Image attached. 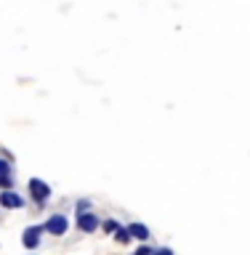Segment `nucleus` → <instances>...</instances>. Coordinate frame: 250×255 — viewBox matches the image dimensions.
<instances>
[{
  "label": "nucleus",
  "instance_id": "nucleus-1",
  "mask_svg": "<svg viewBox=\"0 0 250 255\" xmlns=\"http://www.w3.org/2000/svg\"><path fill=\"white\" fill-rule=\"evenodd\" d=\"M43 229H45V234L64 237V234H67V229H69V221H67V215L56 213V215H51V218H48V221L43 223Z\"/></svg>",
  "mask_w": 250,
  "mask_h": 255
},
{
  "label": "nucleus",
  "instance_id": "nucleus-2",
  "mask_svg": "<svg viewBox=\"0 0 250 255\" xmlns=\"http://www.w3.org/2000/svg\"><path fill=\"white\" fill-rule=\"evenodd\" d=\"M29 194H32V199H35L37 205H45L48 199H51V186H48L45 181H40V178H29Z\"/></svg>",
  "mask_w": 250,
  "mask_h": 255
},
{
  "label": "nucleus",
  "instance_id": "nucleus-3",
  "mask_svg": "<svg viewBox=\"0 0 250 255\" xmlns=\"http://www.w3.org/2000/svg\"><path fill=\"white\" fill-rule=\"evenodd\" d=\"M77 229L83 231V234H93V231H99L101 229V221H99V215L96 213H80L77 215Z\"/></svg>",
  "mask_w": 250,
  "mask_h": 255
},
{
  "label": "nucleus",
  "instance_id": "nucleus-4",
  "mask_svg": "<svg viewBox=\"0 0 250 255\" xmlns=\"http://www.w3.org/2000/svg\"><path fill=\"white\" fill-rule=\"evenodd\" d=\"M43 226H27L21 234V245L27 247V250H35V247L40 245V237H43Z\"/></svg>",
  "mask_w": 250,
  "mask_h": 255
},
{
  "label": "nucleus",
  "instance_id": "nucleus-5",
  "mask_svg": "<svg viewBox=\"0 0 250 255\" xmlns=\"http://www.w3.org/2000/svg\"><path fill=\"white\" fill-rule=\"evenodd\" d=\"M0 207H5V210H21V207H24V199L16 194V191L3 189V191H0Z\"/></svg>",
  "mask_w": 250,
  "mask_h": 255
},
{
  "label": "nucleus",
  "instance_id": "nucleus-6",
  "mask_svg": "<svg viewBox=\"0 0 250 255\" xmlns=\"http://www.w3.org/2000/svg\"><path fill=\"white\" fill-rule=\"evenodd\" d=\"M13 186V165L11 159L0 157V189H11Z\"/></svg>",
  "mask_w": 250,
  "mask_h": 255
},
{
  "label": "nucleus",
  "instance_id": "nucleus-7",
  "mask_svg": "<svg viewBox=\"0 0 250 255\" xmlns=\"http://www.w3.org/2000/svg\"><path fill=\"white\" fill-rule=\"evenodd\" d=\"M128 231H131V237H136V239H141V242H147L149 239V226H144V223H131V226H128Z\"/></svg>",
  "mask_w": 250,
  "mask_h": 255
},
{
  "label": "nucleus",
  "instance_id": "nucleus-8",
  "mask_svg": "<svg viewBox=\"0 0 250 255\" xmlns=\"http://www.w3.org/2000/svg\"><path fill=\"white\" fill-rule=\"evenodd\" d=\"M115 239H117L120 245H128V242H131V231H128V226H120V229L115 231Z\"/></svg>",
  "mask_w": 250,
  "mask_h": 255
},
{
  "label": "nucleus",
  "instance_id": "nucleus-9",
  "mask_svg": "<svg viewBox=\"0 0 250 255\" xmlns=\"http://www.w3.org/2000/svg\"><path fill=\"white\" fill-rule=\"evenodd\" d=\"M91 210V202H88V199H77V205H75V213L80 215V213H88Z\"/></svg>",
  "mask_w": 250,
  "mask_h": 255
},
{
  "label": "nucleus",
  "instance_id": "nucleus-10",
  "mask_svg": "<svg viewBox=\"0 0 250 255\" xmlns=\"http://www.w3.org/2000/svg\"><path fill=\"white\" fill-rule=\"evenodd\" d=\"M101 226H104V231H107V234H115V231L120 229V223H117V221H104Z\"/></svg>",
  "mask_w": 250,
  "mask_h": 255
},
{
  "label": "nucleus",
  "instance_id": "nucleus-11",
  "mask_svg": "<svg viewBox=\"0 0 250 255\" xmlns=\"http://www.w3.org/2000/svg\"><path fill=\"white\" fill-rule=\"evenodd\" d=\"M152 253H155V250H152V247H147V245H141V247H139V250H136L133 255H152Z\"/></svg>",
  "mask_w": 250,
  "mask_h": 255
},
{
  "label": "nucleus",
  "instance_id": "nucleus-12",
  "mask_svg": "<svg viewBox=\"0 0 250 255\" xmlns=\"http://www.w3.org/2000/svg\"><path fill=\"white\" fill-rule=\"evenodd\" d=\"M152 255H173V250H171V247H160V250H155Z\"/></svg>",
  "mask_w": 250,
  "mask_h": 255
}]
</instances>
